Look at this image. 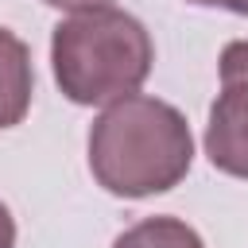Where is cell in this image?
<instances>
[{
  "instance_id": "6da1fadb",
  "label": "cell",
  "mask_w": 248,
  "mask_h": 248,
  "mask_svg": "<svg viewBox=\"0 0 248 248\" xmlns=\"http://www.w3.org/2000/svg\"><path fill=\"white\" fill-rule=\"evenodd\" d=\"M194 163L186 116L159 97H120L89 128V170L112 198H151L174 190Z\"/></svg>"
},
{
  "instance_id": "7a4b0ae2",
  "label": "cell",
  "mask_w": 248,
  "mask_h": 248,
  "mask_svg": "<svg viewBox=\"0 0 248 248\" xmlns=\"http://www.w3.org/2000/svg\"><path fill=\"white\" fill-rule=\"evenodd\" d=\"M155 62L147 27L124 8L101 4L70 12L50 35V66L74 105H112L140 93Z\"/></svg>"
},
{
  "instance_id": "3957f363",
  "label": "cell",
  "mask_w": 248,
  "mask_h": 248,
  "mask_svg": "<svg viewBox=\"0 0 248 248\" xmlns=\"http://www.w3.org/2000/svg\"><path fill=\"white\" fill-rule=\"evenodd\" d=\"M205 155L221 174L248 182V78L225 81L217 101L209 105Z\"/></svg>"
},
{
  "instance_id": "277c9868",
  "label": "cell",
  "mask_w": 248,
  "mask_h": 248,
  "mask_svg": "<svg viewBox=\"0 0 248 248\" xmlns=\"http://www.w3.org/2000/svg\"><path fill=\"white\" fill-rule=\"evenodd\" d=\"M35 93V70H31V50L19 35L0 27V132L16 128Z\"/></svg>"
},
{
  "instance_id": "5b68a950",
  "label": "cell",
  "mask_w": 248,
  "mask_h": 248,
  "mask_svg": "<svg viewBox=\"0 0 248 248\" xmlns=\"http://www.w3.org/2000/svg\"><path fill=\"white\" fill-rule=\"evenodd\" d=\"M112 248H205L198 229H190L182 217H143L132 229H124Z\"/></svg>"
},
{
  "instance_id": "8992f818",
  "label": "cell",
  "mask_w": 248,
  "mask_h": 248,
  "mask_svg": "<svg viewBox=\"0 0 248 248\" xmlns=\"http://www.w3.org/2000/svg\"><path fill=\"white\" fill-rule=\"evenodd\" d=\"M217 74H221V81H240V78H248V39H232V43L221 50Z\"/></svg>"
},
{
  "instance_id": "52a82bcc",
  "label": "cell",
  "mask_w": 248,
  "mask_h": 248,
  "mask_svg": "<svg viewBox=\"0 0 248 248\" xmlns=\"http://www.w3.org/2000/svg\"><path fill=\"white\" fill-rule=\"evenodd\" d=\"M0 248H16V221L4 202H0Z\"/></svg>"
},
{
  "instance_id": "ba28073f",
  "label": "cell",
  "mask_w": 248,
  "mask_h": 248,
  "mask_svg": "<svg viewBox=\"0 0 248 248\" xmlns=\"http://www.w3.org/2000/svg\"><path fill=\"white\" fill-rule=\"evenodd\" d=\"M50 8H62V12H85V8H101V4H112V0H43Z\"/></svg>"
},
{
  "instance_id": "9c48e42d",
  "label": "cell",
  "mask_w": 248,
  "mask_h": 248,
  "mask_svg": "<svg viewBox=\"0 0 248 248\" xmlns=\"http://www.w3.org/2000/svg\"><path fill=\"white\" fill-rule=\"evenodd\" d=\"M225 8L236 12V16H248V0H225Z\"/></svg>"
},
{
  "instance_id": "30bf717a",
  "label": "cell",
  "mask_w": 248,
  "mask_h": 248,
  "mask_svg": "<svg viewBox=\"0 0 248 248\" xmlns=\"http://www.w3.org/2000/svg\"><path fill=\"white\" fill-rule=\"evenodd\" d=\"M190 4H198V8H225V0H190Z\"/></svg>"
}]
</instances>
